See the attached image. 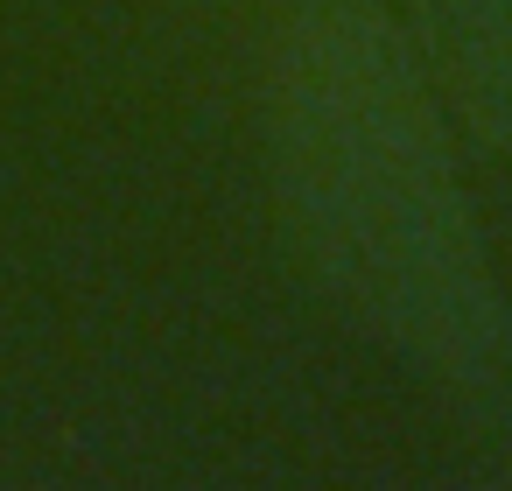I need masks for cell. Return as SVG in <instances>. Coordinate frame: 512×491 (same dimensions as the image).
Wrapping results in <instances>:
<instances>
[{
    "mask_svg": "<svg viewBox=\"0 0 512 491\" xmlns=\"http://www.w3.org/2000/svg\"><path fill=\"white\" fill-rule=\"evenodd\" d=\"M274 162L330 295L393 358L484 386L505 302L442 120L379 0H302L274 50Z\"/></svg>",
    "mask_w": 512,
    "mask_h": 491,
    "instance_id": "6da1fadb",
    "label": "cell"
}]
</instances>
